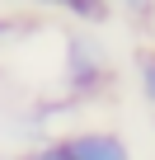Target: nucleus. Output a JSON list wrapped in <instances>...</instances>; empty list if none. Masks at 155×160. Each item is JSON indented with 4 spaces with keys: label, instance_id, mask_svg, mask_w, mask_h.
I'll list each match as a JSON object with an SVG mask.
<instances>
[{
    "label": "nucleus",
    "instance_id": "f257e3e1",
    "mask_svg": "<svg viewBox=\"0 0 155 160\" xmlns=\"http://www.w3.org/2000/svg\"><path fill=\"white\" fill-rule=\"evenodd\" d=\"M61 85L70 99H94L113 85V57L94 33H66L61 38Z\"/></svg>",
    "mask_w": 155,
    "mask_h": 160
},
{
    "label": "nucleus",
    "instance_id": "f03ea898",
    "mask_svg": "<svg viewBox=\"0 0 155 160\" xmlns=\"http://www.w3.org/2000/svg\"><path fill=\"white\" fill-rule=\"evenodd\" d=\"M61 146H66V160H136L132 146L108 127H80V132L61 137Z\"/></svg>",
    "mask_w": 155,
    "mask_h": 160
},
{
    "label": "nucleus",
    "instance_id": "7ed1b4c3",
    "mask_svg": "<svg viewBox=\"0 0 155 160\" xmlns=\"http://www.w3.org/2000/svg\"><path fill=\"white\" fill-rule=\"evenodd\" d=\"M38 5H52V10H66V14H75L80 24H104L113 10L104 5V0H38Z\"/></svg>",
    "mask_w": 155,
    "mask_h": 160
},
{
    "label": "nucleus",
    "instance_id": "20e7f679",
    "mask_svg": "<svg viewBox=\"0 0 155 160\" xmlns=\"http://www.w3.org/2000/svg\"><path fill=\"white\" fill-rule=\"evenodd\" d=\"M132 71H136V85H141V99L155 108V47H141L132 57Z\"/></svg>",
    "mask_w": 155,
    "mask_h": 160
},
{
    "label": "nucleus",
    "instance_id": "39448f33",
    "mask_svg": "<svg viewBox=\"0 0 155 160\" xmlns=\"http://www.w3.org/2000/svg\"><path fill=\"white\" fill-rule=\"evenodd\" d=\"M19 160H66V146H61V137H47V141H38L33 151H24Z\"/></svg>",
    "mask_w": 155,
    "mask_h": 160
},
{
    "label": "nucleus",
    "instance_id": "423d86ee",
    "mask_svg": "<svg viewBox=\"0 0 155 160\" xmlns=\"http://www.w3.org/2000/svg\"><path fill=\"white\" fill-rule=\"evenodd\" d=\"M33 28L24 24V19H14V14H0V47H10V42H19V38H28Z\"/></svg>",
    "mask_w": 155,
    "mask_h": 160
},
{
    "label": "nucleus",
    "instance_id": "0eeeda50",
    "mask_svg": "<svg viewBox=\"0 0 155 160\" xmlns=\"http://www.w3.org/2000/svg\"><path fill=\"white\" fill-rule=\"evenodd\" d=\"M108 10H127V14H150V5L155 0H104Z\"/></svg>",
    "mask_w": 155,
    "mask_h": 160
},
{
    "label": "nucleus",
    "instance_id": "6e6552de",
    "mask_svg": "<svg viewBox=\"0 0 155 160\" xmlns=\"http://www.w3.org/2000/svg\"><path fill=\"white\" fill-rule=\"evenodd\" d=\"M14 5H38V0H14Z\"/></svg>",
    "mask_w": 155,
    "mask_h": 160
}]
</instances>
